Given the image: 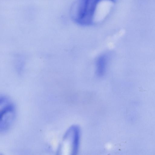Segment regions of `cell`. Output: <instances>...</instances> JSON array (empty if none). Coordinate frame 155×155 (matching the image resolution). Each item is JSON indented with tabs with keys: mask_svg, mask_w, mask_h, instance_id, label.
Returning a JSON list of instances; mask_svg holds the SVG:
<instances>
[{
	"mask_svg": "<svg viewBox=\"0 0 155 155\" xmlns=\"http://www.w3.org/2000/svg\"><path fill=\"white\" fill-rule=\"evenodd\" d=\"M103 0H78L71 8V17L77 24L83 26L93 24Z\"/></svg>",
	"mask_w": 155,
	"mask_h": 155,
	"instance_id": "obj_1",
	"label": "cell"
},
{
	"mask_svg": "<svg viewBox=\"0 0 155 155\" xmlns=\"http://www.w3.org/2000/svg\"><path fill=\"white\" fill-rule=\"evenodd\" d=\"M0 130L4 132L8 130L12 124L15 116L14 106L8 98H0Z\"/></svg>",
	"mask_w": 155,
	"mask_h": 155,
	"instance_id": "obj_2",
	"label": "cell"
},
{
	"mask_svg": "<svg viewBox=\"0 0 155 155\" xmlns=\"http://www.w3.org/2000/svg\"><path fill=\"white\" fill-rule=\"evenodd\" d=\"M108 58L105 54L99 56L96 62V73L99 77L103 76L105 74L107 65Z\"/></svg>",
	"mask_w": 155,
	"mask_h": 155,
	"instance_id": "obj_3",
	"label": "cell"
}]
</instances>
